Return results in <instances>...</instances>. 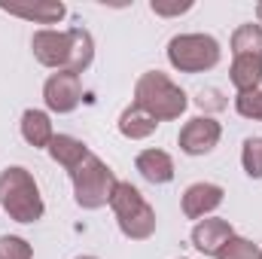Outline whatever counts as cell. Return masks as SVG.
<instances>
[{"label":"cell","instance_id":"cell-1","mask_svg":"<svg viewBox=\"0 0 262 259\" xmlns=\"http://www.w3.org/2000/svg\"><path fill=\"white\" fill-rule=\"evenodd\" d=\"M0 207L15 223H37L43 217L46 204H43L37 180L31 177L28 168L12 165V168L0 171Z\"/></svg>","mask_w":262,"mask_h":259},{"label":"cell","instance_id":"cell-2","mask_svg":"<svg viewBox=\"0 0 262 259\" xmlns=\"http://www.w3.org/2000/svg\"><path fill=\"white\" fill-rule=\"evenodd\" d=\"M134 104H137L140 110H146L156 122H168V119H180V113L186 110L189 98H186V92H183L177 82H171L165 73L149 70V73H143V76L137 79V85H134Z\"/></svg>","mask_w":262,"mask_h":259},{"label":"cell","instance_id":"cell-3","mask_svg":"<svg viewBox=\"0 0 262 259\" xmlns=\"http://www.w3.org/2000/svg\"><path fill=\"white\" fill-rule=\"evenodd\" d=\"M110 207L116 213V223H119V232L131 238V241H146L152 238L156 232V210L152 204L140 195L137 186H131L125 180L116 183L113 198H110Z\"/></svg>","mask_w":262,"mask_h":259},{"label":"cell","instance_id":"cell-4","mask_svg":"<svg viewBox=\"0 0 262 259\" xmlns=\"http://www.w3.org/2000/svg\"><path fill=\"white\" fill-rule=\"evenodd\" d=\"M73 180V198L79 207L85 210H98L104 204H110L113 189H116V174L107 168V162H101L98 156H89L76 171H70Z\"/></svg>","mask_w":262,"mask_h":259},{"label":"cell","instance_id":"cell-5","mask_svg":"<svg viewBox=\"0 0 262 259\" xmlns=\"http://www.w3.org/2000/svg\"><path fill=\"white\" fill-rule=\"evenodd\" d=\"M168 61L180 73H204L220 64V43L210 34H177L168 43Z\"/></svg>","mask_w":262,"mask_h":259},{"label":"cell","instance_id":"cell-6","mask_svg":"<svg viewBox=\"0 0 262 259\" xmlns=\"http://www.w3.org/2000/svg\"><path fill=\"white\" fill-rule=\"evenodd\" d=\"M43 101L52 113H73L82 101V82L76 73L70 70H58L46 79L43 85Z\"/></svg>","mask_w":262,"mask_h":259},{"label":"cell","instance_id":"cell-7","mask_svg":"<svg viewBox=\"0 0 262 259\" xmlns=\"http://www.w3.org/2000/svg\"><path fill=\"white\" fill-rule=\"evenodd\" d=\"M220 137H223V128H220L216 119H210V116H195V119H189V122L180 128L177 143H180V149H183L186 156H207V153L220 143Z\"/></svg>","mask_w":262,"mask_h":259},{"label":"cell","instance_id":"cell-8","mask_svg":"<svg viewBox=\"0 0 262 259\" xmlns=\"http://www.w3.org/2000/svg\"><path fill=\"white\" fill-rule=\"evenodd\" d=\"M34 58L43 67H55V70H67V55H70V37L67 31H37L31 40Z\"/></svg>","mask_w":262,"mask_h":259},{"label":"cell","instance_id":"cell-9","mask_svg":"<svg viewBox=\"0 0 262 259\" xmlns=\"http://www.w3.org/2000/svg\"><path fill=\"white\" fill-rule=\"evenodd\" d=\"M235 235V229H232V223L229 220H220V217H207V220H198L195 229H192V244H195L198 253H204V256H216L223 247H226V241Z\"/></svg>","mask_w":262,"mask_h":259},{"label":"cell","instance_id":"cell-10","mask_svg":"<svg viewBox=\"0 0 262 259\" xmlns=\"http://www.w3.org/2000/svg\"><path fill=\"white\" fill-rule=\"evenodd\" d=\"M223 186L216 183H192L186 192H183V213L186 220H201L207 213H213L220 204H223Z\"/></svg>","mask_w":262,"mask_h":259},{"label":"cell","instance_id":"cell-11","mask_svg":"<svg viewBox=\"0 0 262 259\" xmlns=\"http://www.w3.org/2000/svg\"><path fill=\"white\" fill-rule=\"evenodd\" d=\"M134 165H137L140 177L149 180V183H156V186L174 180V159H171L165 149H143Z\"/></svg>","mask_w":262,"mask_h":259},{"label":"cell","instance_id":"cell-12","mask_svg":"<svg viewBox=\"0 0 262 259\" xmlns=\"http://www.w3.org/2000/svg\"><path fill=\"white\" fill-rule=\"evenodd\" d=\"M3 12L9 15H18V18H28V21H37V25H58L67 15V6L61 0H40L34 6H18V3H3L0 6Z\"/></svg>","mask_w":262,"mask_h":259},{"label":"cell","instance_id":"cell-13","mask_svg":"<svg viewBox=\"0 0 262 259\" xmlns=\"http://www.w3.org/2000/svg\"><path fill=\"white\" fill-rule=\"evenodd\" d=\"M49 156H52V162H58L61 168L67 171H76L92 153H89V146L79 140V137H70V134H55L52 137V143H49Z\"/></svg>","mask_w":262,"mask_h":259},{"label":"cell","instance_id":"cell-14","mask_svg":"<svg viewBox=\"0 0 262 259\" xmlns=\"http://www.w3.org/2000/svg\"><path fill=\"white\" fill-rule=\"evenodd\" d=\"M67 37H70V55H67V70L70 73H82L89 70V64L95 61V40L85 28H67Z\"/></svg>","mask_w":262,"mask_h":259},{"label":"cell","instance_id":"cell-15","mask_svg":"<svg viewBox=\"0 0 262 259\" xmlns=\"http://www.w3.org/2000/svg\"><path fill=\"white\" fill-rule=\"evenodd\" d=\"M21 137L31 146H37V149H49V143L55 137L49 113H43V110H25L21 113Z\"/></svg>","mask_w":262,"mask_h":259},{"label":"cell","instance_id":"cell-16","mask_svg":"<svg viewBox=\"0 0 262 259\" xmlns=\"http://www.w3.org/2000/svg\"><path fill=\"white\" fill-rule=\"evenodd\" d=\"M229 79L232 85L241 92H256L262 82V58H253V55H235L232 58V70H229Z\"/></svg>","mask_w":262,"mask_h":259},{"label":"cell","instance_id":"cell-17","mask_svg":"<svg viewBox=\"0 0 262 259\" xmlns=\"http://www.w3.org/2000/svg\"><path fill=\"white\" fill-rule=\"evenodd\" d=\"M156 128H159V122L146 110H140L137 104H131L128 110H122V116H119V131L128 140H143V137H149Z\"/></svg>","mask_w":262,"mask_h":259},{"label":"cell","instance_id":"cell-18","mask_svg":"<svg viewBox=\"0 0 262 259\" xmlns=\"http://www.w3.org/2000/svg\"><path fill=\"white\" fill-rule=\"evenodd\" d=\"M232 55H253L262 58V25H241L232 34Z\"/></svg>","mask_w":262,"mask_h":259},{"label":"cell","instance_id":"cell-19","mask_svg":"<svg viewBox=\"0 0 262 259\" xmlns=\"http://www.w3.org/2000/svg\"><path fill=\"white\" fill-rule=\"evenodd\" d=\"M241 165L247 171V177L262 180V137H247L244 149H241Z\"/></svg>","mask_w":262,"mask_h":259},{"label":"cell","instance_id":"cell-20","mask_svg":"<svg viewBox=\"0 0 262 259\" xmlns=\"http://www.w3.org/2000/svg\"><path fill=\"white\" fill-rule=\"evenodd\" d=\"M216 259H262V253L253 241H247V238H241V235H232V238L226 241V247L216 253Z\"/></svg>","mask_w":262,"mask_h":259},{"label":"cell","instance_id":"cell-21","mask_svg":"<svg viewBox=\"0 0 262 259\" xmlns=\"http://www.w3.org/2000/svg\"><path fill=\"white\" fill-rule=\"evenodd\" d=\"M235 110H238L244 119L262 122V89H256V92H241V95L235 98Z\"/></svg>","mask_w":262,"mask_h":259},{"label":"cell","instance_id":"cell-22","mask_svg":"<svg viewBox=\"0 0 262 259\" xmlns=\"http://www.w3.org/2000/svg\"><path fill=\"white\" fill-rule=\"evenodd\" d=\"M0 259H34V250L25 238L18 235H3L0 238Z\"/></svg>","mask_w":262,"mask_h":259},{"label":"cell","instance_id":"cell-23","mask_svg":"<svg viewBox=\"0 0 262 259\" xmlns=\"http://www.w3.org/2000/svg\"><path fill=\"white\" fill-rule=\"evenodd\" d=\"M149 6H152L156 15H183V12L192 9V0H186V3H162V0H152Z\"/></svg>","mask_w":262,"mask_h":259},{"label":"cell","instance_id":"cell-24","mask_svg":"<svg viewBox=\"0 0 262 259\" xmlns=\"http://www.w3.org/2000/svg\"><path fill=\"white\" fill-rule=\"evenodd\" d=\"M256 18H259V25H262V3L256 6Z\"/></svg>","mask_w":262,"mask_h":259},{"label":"cell","instance_id":"cell-25","mask_svg":"<svg viewBox=\"0 0 262 259\" xmlns=\"http://www.w3.org/2000/svg\"><path fill=\"white\" fill-rule=\"evenodd\" d=\"M76 259H98V256H76Z\"/></svg>","mask_w":262,"mask_h":259},{"label":"cell","instance_id":"cell-26","mask_svg":"<svg viewBox=\"0 0 262 259\" xmlns=\"http://www.w3.org/2000/svg\"><path fill=\"white\" fill-rule=\"evenodd\" d=\"M259 253H262V250H259Z\"/></svg>","mask_w":262,"mask_h":259}]
</instances>
